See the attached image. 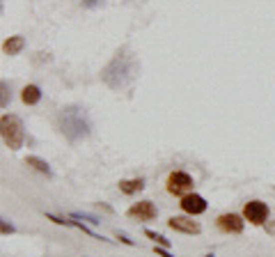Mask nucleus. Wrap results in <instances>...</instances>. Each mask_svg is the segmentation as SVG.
Returning <instances> with one entry per match:
<instances>
[{
	"label": "nucleus",
	"instance_id": "19",
	"mask_svg": "<svg viewBox=\"0 0 275 257\" xmlns=\"http://www.w3.org/2000/svg\"><path fill=\"white\" fill-rule=\"evenodd\" d=\"M154 251H156V255H158V257H172L168 251H165L163 246H161V248H154Z\"/></svg>",
	"mask_w": 275,
	"mask_h": 257
},
{
	"label": "nucleus",
	"instance_id": "18",
	"mask_svg": "<svg viewBox=\"0 0 275 257\" xmlns=\"http://www.w3.org/2000/svg\"><path fill=\"white\" fill-rule=\"evenodd\" d=\"M2 232H5V235L7 232H14V225L7 223V218H2Z\"/></svg>",
	"mask_w": 275,
	"mask_h": 257
},
{
	"label": "nucleus",
	"instance_id": "5",
	"mask_svg": "<svg viewBox=\"0 0 275 257\" xmlns=\"http://www.w3.org/2000/svg\"><path fill=\"white\" fill-rule=\"evenodd\" d=\"M269 207L264 205L262 200H250L246 202V207H243V218L246 221H250L253 225H264L266 221H269Z\"/></svg>",
	"mask_w": 275,
	"mask_h": 257
},
{
	"label": "nucleus",
	"instance_id": "16",
	"mask_svg": "<svg viewBox=\"0 0 275 257\" xmlns=\"http://www.w3.org/2000/svg\"><path fill=\"white\" fill-rule=\"evenodd\" d=\"M9 99H11V90H9V87H7V83H5V80H2V101H0V103H2V108H7V103H9Z\"/></svg>",
	"mask_w": 275,
	"mask_h": 257
},
{
	"label": "nucleus",
	"instance_id": "8",
	"mask_svg": "<svg viewBox=\"0 0 275 257\" xmlns=\"http://www.w3.org/2000/svg\"><path fill=\"white\" fill-rule=\"evenodd\" d=\"M216 225L225 235H241L243 232V218L236 216V214H223V216H218L216 218Z\"/></svg>",
	"mask_w": 275,
	"mask_h": 257
},
{
	"label": "nucleus",
	"instance_id": "9",
	"mask_svg": "<svg viewBox=\"0 0 275 257\" xmlns=\"http://www.w3.org/2000/svg\"><path fill=\"white\" fill-rule=\"evenodd\" d=\"M168 225L174 232H184V235H200L202 232L200 223H195L193 218H186V216H172L168 221Z\"/></svg>",
	"mask_w": 275,
	"mask_h": 257
},
{
	"label": "nucleus",
	"instance_id": "12",
	"mask_svg": "<svg viewBox=\"0 0 275 257\" xmlns=\"http://www.w3.org/2000/svg\"><path fill=\"white\" fill-rule=\"evenodd\" d=\"M142 189H145V182H142L140 177L138 179H122V182H119V191H122L124 195H135Z\"/></svg>",
	"mask_w": 275,
	"mask_h": 257
},
{
	"label": "nucleus",
	"instance_id": "2",
	"mask_svg": "<svg viewBox=\"0 0 275 257\" xmlns=\"http://www.w3.org/2000/svg\"><path fill=\"white\" fill-rule=\"evenodd\" d=\"M57 129L69 143H78L92 133V122L90 115L85 113V108L80 106H64L57 113Z\"/></svg>",
	"mask_w": 275,
	"mask_h": 257
},
{
	"label": "nucleus",
	"instance_id": "13",
	"mask_svg": "<svg viewBox=\"0 0 275 257\" xmlns=\"http://www.w3.org/2000/svg\"><path fill=\"white\" fill-rule=\"evenodd\" d=\"M25 166L34 168V170H39V172H44V175L51 177V168H48V163H46L44 159H39V156H28V159H25Z\"/></svg>",
	"mask_w": 275,
	"mask_h": 257
},
{
	"label": "nucleus",
	"instance_id": "6",
	"mask_svg": "<svg viewBox=\"0 0 275 257\" xmlns=\"http://www.w3.org/2000/svg\"><path fill=\"white\" fill-rule=\"evenodd\" d=\"M126 216L138 221V223H147V221H154V218L158 216V209L152 200H142V202H135L129 212H126Z\"/></svg>",
	"mask_w": 275,
	"mask_h": 257
},
{
	"label": "nucleus",
	"instance_id": "17",
	"mask_svg": "<svg viewBox=\"0 0 275 257\" xmlns=\"http://www.w3.org/2000/svg\"><path fill=\"white\" fill-rule=\"evenodd\" d=\"M83 2V7H87V9H94V7H99L103 2V0H80Z\"/></svg>",
	"mask_w": 275,
	"mask_h": 257
},
{
	"label": "nucleus",
	"instance_id": "1",
	"mask_svg": "<svg viewBox=\"0 0 275 257\" xmlns=\"http://www.w3.org/2000/svg\"><path fill=\"white\" fill-rule=\"evenodd\" d=\"M138 71H140L138 60H135L129 51H124L122 48V51L115 53V57L103 67L101 80L110 87V90H124V87H129L135 80Z\"/></svg>",
	"mask_w": 275,
	"mask_h": 257
},
{
	"label": "nucleus",
	"instance_id": "14",
	"mask_svg": "<svg viewBox=\"0 0 275 257\" xmlns=\"http://www.w3.org/2000/svg\"><path fill=\"white\" fill-rule=\"evenodd\" d=\"M145 235L149 237V239H152L154 244H158V246H163V248H168V246H170V241L165 239L163 235H156V232H152V230H145Z\"/></svg>",
	"mask_w": 275,
	"mask_h": 257
},
{
	"label": "nucleus",
	"instance_id": "11",
	"mask_svg": "<svg viewBox=\"0 0 275 257\" xmlns=\"http://www.w3.org/2000/svg\"><path fill=\"white\" fill-rule=\"evenodd\" d=\"M21 99L25 106H34V103H39L41 101V90L39 85H25L21 92Z\"/></svg>",
	"mask_w": 275,
	"mask_h": 257
},
{
	"label": "nucleus",
	"instance_id": "4",
	"mask_svg": "<svg viewBox=\"0 0 275 257\" xmlns=\"http://www.w3.org/2000/svg\"><path fill=\"white\" fill-rule=\"evenodd\" d=\"M193 186H195V182H193V177L188 175V172L184 170H174L168 175V182H165V189H168L170 195H179V198H184V195L193 193Z\"/></svg>",
	"mask_w": 275,
	"mask_h": 257
},
{
	"label": "nucleus",
	"instance_id": "7",
	"mask_svg": "<svg viewBox=\"0 0 275 257\" xmlns=\"http://www.w3.org/2000/svg\"><path fill=\"white\" fill-rule=\"evenodd\" d=\"M179 207L184 209L188 216H200V214H204L207 212V200H204L202 195H197V193H188V195H184L181 198V202H179Z\"/></svg>",
	"mask_w": 275,
	"mask_h": 257
},
{
	"label": "nucleus",
	"instance_id": "15",
	"mask_svg": "<svg viewBox=\"0 0 275 257\" xmlns=\"http://www.w3.org/2000/svg\"><path fill=\"white\" fill-rule=\"evenodd\" d=\"M71 218H83V221H87V223H92V225H99V223H101V221H99L96 216H90V214H78V212H73Z\"/></svg>",
	"mask_w": 275,
	"mask_h": 257
},
{
	"label": "nucleus",
	"instance_id": "3",
	"mask_svg": "<svg viewBox=\"0 0 275 257\" xmlns=\"http://www.w3.org/2000/svg\"><path fill=\"white\" fill-rule=\"evenodd\" d=\"M0 136H2V143L9 149H21L23 140H25V129H23L21 117L16 115H2L0 120Z\"/></svg>",
	"mask_w": 275,
	"mask_h": 257
},
{
	"label": "nucleus",
	"instance_id": "10",
	"mask_svg": "<svg viewBox=\"0 0 275 257\" xmlns=\"http://www.w3.org/2000/svg\"><path fill=\"white\" fill-rule=\"evenodd\" d=\"M23 46H25V39H23L21 34H14V37L5 39V44H2V51H5L7 55H18V53L23 51Z\"/></svg>",
	"mask_w": 275,
	"mask_h": 257
}]
</instances>
